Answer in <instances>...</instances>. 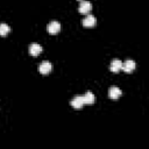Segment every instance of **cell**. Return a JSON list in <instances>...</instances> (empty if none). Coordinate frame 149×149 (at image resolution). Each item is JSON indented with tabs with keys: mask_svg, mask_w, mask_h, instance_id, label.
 Returning a JSON list of instances; mask_svg holds the SVG:
<instances>
[{
	"mask_svg": "<svg viewBox=\"0 0 149 149\" xmlns=\"http://www.w3.org/2000/svg\"><path fill=\"white\" fill-rule=\"evenodd\" d=\"M95 23H97V19H95L93 15H87V16L83 20V26H84V27H87V28L94 27Z\"/></svg>",
	"mask_w": 149,
	"mask_h": 149,
	"instance_id": "cell-7",
	"label": "cell"
},
{
	"mask_svg": "<svg viewBox=\"0 0 149 149\" xmlns=\"http://www.w3.org/2000/svg\"><path fill=\"white\" fill-rule=\"evenodd\" d=\"M135 62L134 61H132V59H127L125 63H122V68H121V70H123L125 72H127V73H130V72H133L134 71V69H135Z\"/></svg>",
	"mask_w": 149,
	"mask_h": 149,
	"instance_id": "cell-1",
	"label": "cell"
},
{
	"mask_svg": "<svg viewBox=\"0 0 149 149\" xmlns=\"http://www.w3.org/2000/svg\"><path fill=\"white\" fill-rule=\"evenodd\" d=\"M83 100H84V104H87V105H92L93 102H94V100H95V97H94V94L92 93V92H86L85 94H84V97H83Z\"/></svg>",
	"mask_w": 149,
	"mask_h": 149,
	"instance_id": "cell-10",
	"label": "cell"
},
{
	"mask_svg": "<svg viewBox=\"0 0 149 149\" xmlns=\"http://www.w3.org/2000/svg\"><path fill=\"white\" fill-rule=\"evenodd\" d=\"M38 70H40V72L42 74H48L51 71V63L50 62H47V61L42 62L40 64V66H38Z\"/></svg>",
	"mask_w": 149,
	"mask_h": 149,
	"instance_id": "cell-6",
	"label": "cell"
},
{
	"mask_svg": "<svg viewBox=\"0 0 149 149\" xmlns=\"http://www.w3.org/2000/svg\"><path fill=\"white\" fill-rule=\"evenodd\" d=\"M71 106L73 107V108H77V109H79V108H81L83 106H84V100H83V97H79V95H77V97H74L72 100H71Z\"/></svg>",
	"mask_w": 149,
	"mask_h": 149,
	"instance_id": "cell-8",
	"label": "cell"
},
{
	"mask_svg": "<svg viewBox=\"0 0 149 149\" xmlns=\"http://www.w3.org/2000/svg\"><path fill=\"white\" fill-rule=\"evenodd\" d=\"M121 68H122V62L119 59H113L111 63V66H109L112 72H119L121 70Z\"/></svg>",
	"mask_w": 149,
	"mask_h": 149,
	"instance_id": "cell-9",
	"label": "cell"
},
{
	"mask_svg": "<svg viewBox=\"0 0 149 149\" xmlns=\"http://www.w3.org/2000/svg\"><path fill=\"white\" fill-rule=\"evenodd\" d=\"M42 52V47L37 43H31L29 45V54L31 56H38Z\"/></svg>",
	"mask_w": 149,
	"mask_h": 149,
	"instance_id": "cell-5",
	"label": "cell"
},
{
	"mask_svg": "<svg viewBox=\"0 0 149 149\" xmlns=\"http://www.w3.org/2000/svg\"><path fill=\"white\" fill-rule=\"evenodd\" d=\"M61 30V23L58 21H51L49 24H48V31L52 35L57 34L58 31Z\"/></svg>",
	"mask_w": 149,
	"mask_h": 149,
	"instance_id": "cell-2",
	"label": "cell"
},
{
	"mask_svg": "<svg viewBox=\"0 0 149 149\" xmlns=\"http://www.w3.org/2000/svg\"><path fill=\"white\" fill-rule=\"evenodd\" d=\"M121 94H122L121 90H120L119 87H116V86H112V87L108 90V97H109L111 99H119V98L121 97Z\"/></svg>",
	"mask_w": 149,
	"mask_h": 149,
	"instance_id": "cell-3",
	"label": "cell"
},
{
	"mask_svg": "<svg viewBox=\"0 0 149 149\" xmlns=\"http://www.w3.org/2000/svg\"><path fill=\"white\" fill-rule=\"evenodd\" d=\"M10 28L8 24L6 23H0V36H6L8 33H9Z\"/></svg>",
	"mask_w": 149,
	"mask_h": 149,
	"instance_id": "cell-11",
	"label": "cell"
},
{
	"mask_svg": "<svg viewBox=\"0 0 149 149\" xmlns=\"http://www.w3.org/2000/svg\"><path fill=\"white\" fill-rule=\"evenodd\" d=\"M78 9H79V13H81V14H88L90 10L92 9V5L88 1H81Z\"/></svg>",
	"mask_w": 149,
	"mask_h": 149,
	"instance_id": "cell-4",
	"label": "cell"
}]
</instances>
